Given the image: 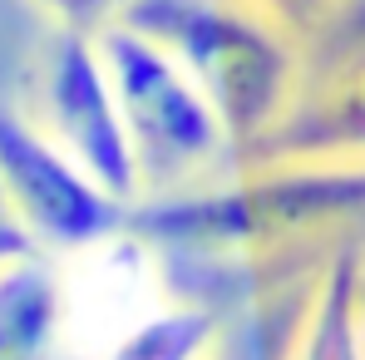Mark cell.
Instances as JSON below:
<instances>
[{"label": "cell", "instance_id": "cell-1", "mask_svg": "<svg viewBox=\"0 0 365 360\" xmlns=\"http://www.w3.org/2000/svg\"><path fill=\"white\" fill-rule=\"evenodd\" d=\"M119 20L187 69L242 158L297 94L302 50L237 0H128Z\"/></svg>", "mask_w": 365, "mask_h": 360}, {"label": "cell", "instance_id": "cell-2", "mask_svg": "<svg viewBox=\"0 0 365 360\" xmlns=\"http://www.w3.org/2000/svg\"><path fill=\"white\" fill-rule=\"evenodd\" d=\"M94 45L119 99V119L138 173V202L187 192L242 168V153L222 114L168 50H158L123 20L104 25Z\"/></svg>", "mask_w": 365, "mask_h": 360}, {"label": "cell", "instance_id": "cell-3", "mask_svg": "<svg viewBox=\"0 0 365 360\" xmlns=\"http://www.w3.org/2000/svg\"><path fill=\"white\" fill-rule=\"evenodd\" d=\"M0 192L10 217L40 242L50 262L119 237L133 212L114 192H104L55 138H45L30 114H15L5 104H0Z\"/></svg>", "mask_w": 365, "mask_h": 360}, {"label": "cell", "instance_id": "cell-4", "mask_svg": "<svg viewBox=\"0 0 365 360\" xmlns=\"http://www.w3.org/2000/svg\"><path fill=\"white\" fill-rule=\"evenodd\" d=\"M30 119L104 192H114L123 207L138 202L128 133H123L119 99H114V84L104 74L94 35L55 30L45 40V50L35 60V114Z\"/></svg>", "mask_w": 365, "mask_h": 360}, {"label": "cell", "instance_id": "cell-5", "mask_svg": "<svg viewBox=\"0 0 365 360\" xmlns=\"http://www.w3.org/2000/svg\"><path fill=\"white\" fill-rule=\"evenodd\" d=\"M361 272L365 257L356 242H341L302 306V321L287 341V360H365V326H361Z\"/></svg>", "mask_w": 365, "mask_h": 360}, {"label": "cell", "instance_id": "cell-6", "mask_svg": "<svg viewBox=\"0 0 365 360\" xmlns=\"http://www.w3.org/2000/svg\"><path fill=\"white\" fill-rule=\"evenodd\" d=\"M60 346V272L50 257L0 272V360H45Z\"/></svg>", "mask_w": 365, "mask_h": 360}, {"label": "cell", "instance_id": "cell-7", "mask_svg": "<svg viewBox=\"0 0 365 360\" xmlns=\"http://www.w3.org/2000/svg\"><path fill=\"white\" fill-rule=\"evenodd\" d=\"M227 326L232 321L222 306L173 297L153 316H143L133 331H123L99 360H212Z\"/></svg>", "mask_w": 365, "mask_h": 360}, {"label": "cell", "instance_id": "cell-8", "mask_svg": "<svg viewBox=\"0 0 365 360\" xmlns=\"http://www.w3.org/2000/svg\"><path fill=\"white\" fill-rule=\"evenodd\" d=\"M242 10H252L257 20H267L277 35H287L297 50H306L331 20H336V10L346 5V0H237Z\"/></svg>", "mask_w": 365, "mask_h": 360}, {"label": "cell", "instance_id": "cell-9", "mask_svg": "<svg viewBox=\"0 0 365 360\" xmlns=\"http://www.w3.org/2000/svg\"><path fill=\"white\" fill-rule=\"evenodd\" d=\"M50 20H55V30H74V35H99L104 25H114L123 15V5L128 0H35Z\"/></svg>", "mask_w": 365, "mask_h": 360}, {"label": "cell", "instance_id": "cell-10", "mask_svg": "<svg viewBox=\"0 0 365 360\" xmlns=\"http://www.w3.org/2000/svg\"><path fill=\"white\" fill-rule=\"evenodd\" d=\"M212 360H287V346L272 336L267 321H237V326H227Z\"/></svg>", "mask_w": 365, "mask_h": 360}, {"label": "cell", "instance_id": "cell-11", "mask_svg": "<svg viewBox=\"0 0 365 360\" xmlns=\"http://www.w3.org/2000/svg\"><path fill=\"white\" fill-rule=\"evenodd\" d=\"M45 252H40V242L30 237L10 212H0V272H10V267H20V262H40Z\"/></svg>", "mask_w": 365, "mask_h": 360}, {"label": "cell", "instance_id": "cell-12", "mask_svg": "<svg viewBox=\"0 0 365 360\" xmlns=\"http://www.w3.org/2000/svg\"><path fill=\"white\" fill-rule=\"evenodd\" d=\"M361 326H365V272H361Z\"/></svg>", "mask_w": 365, "mask_h": 360}, {"label": "cell", "instance_id": "cell-13", "mask_svg": "<svg viewBox=\"0 0 365 360\" xmlns=\"http://www.w3.org/2000/svg\"><path fill=\"white\" fill-rule=\"evenodd\" d=\"M0 212H10V207H5V192H0Z\"/></svg>", "mask_w": 365, "mask_h": 360}]
</instances>
